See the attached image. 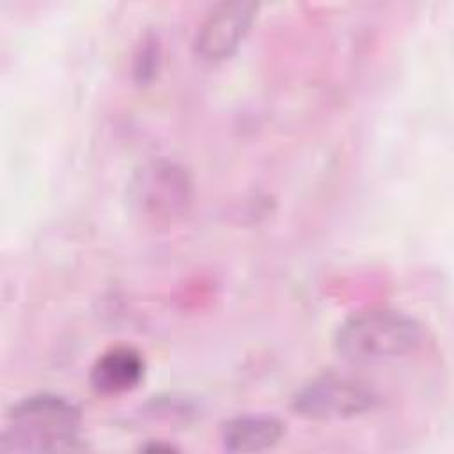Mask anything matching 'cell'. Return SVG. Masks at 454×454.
Returning <instances> with one entry per match:
<instances>
[{
	"instance_id": "6da1fadb",
	"label": "cell",
	"mask_w": 454,
	"mask_h": 454,
	"mask_svg": "<svg viewBox=\"0 0 454 454\" xmlns=\"http://www.w3.org/2000/svg\"><path fill=\"white\" fill-rule=\"evenodd\" d=\"M83 449L82 411L64 395L39 392L16 401L0 436V452H71Z\"/></svg>"
},
{
	"instance_id": "7a4b0ae2",
	"label": "cell",
	"mask_w": 454,
	"mask_h": 454,
	"mask_svg": "<svg viewBox=\"0 0 454 454\" xmlns=\"http://www.w3.org/2000/svg\"><path fill=\"white\" fill-rule=\"evenodd\" d=\"M424 342L422 325L410 314L371 307L348 316L333 335V349L351 365H378L415 353Z\"/></svg>"
},
{
	"instance_id": "3957f363",
	"label": "cell",
	"mask_w": 454,
	"mask_h": 454,
	"mask_svg": "<svg viewBox=\"0 0 454 454\" xmlns=\"http://www.w3.org/2000/svg\"><path fill=\"white\" fill-rule=\"evenodd\" d=\"M378 403L376 390L362 378L326 371L303 383L291 399V410L307 420H348L371 411Z\"/></svg>"
},
{
	"instance_id": "277c9868",
	"label": "cell",
	"mask_w": 454,
	"mask_h": 454,
	"mask_svg": "<svg viewBox=\"0 0 454 454\" xmlns=\"http://www.w3.org/2000/svg\"><path fill=\"white\" fill-rule=\"evenodd\" d=\"M192 199L188 172L172 161H151L131 183V202L147 220H172Z\"/></svg>"
},
{
	"instance_id": "5b68a950",
	"label": "cell",
	"mask_w": 454,
	"mask_h": 454,
	"mask_svg": "<svg viewBox=\"0 0 454 454\" xmlns=\"http://www.w3.org/2000/svg\"><path fill=\"white\" fill-rule=\"evenodd\" d=\"M259 5L255 2L231 0L215 5L193 37L195 55L207 62H220L236 53L250 32Z\"/></svg>"
},
{
	"instance_id": "8992f818",
	"label": "cell",
	"mask_w": 454,
	"mask_h": 454,
	"mask_svg": "<svg viewBox=\"0 0 454 454\" xmlns=\"http://www.w3.org/2000/svg\"><path fill=\"white\" fill-rule=\"evenodd\" d=\"M144 355L128 344L105 349L90 365L89 385L105 397H115L135 390L145 376Z\"/></svg>"
},
{
	"instance_id": "52a82bcc",
	"label": "cell",
	"mask_w": 454,
	"mask_h": 454,
	"mask_svg": "<svg viewBox=\"0 0 454 454\" xmlns=\"http://www.w3.org/2000/svg\"><path fill=\"white\" fill-rule=\"evenodd\" d=\"M286 434V424L268 413H243L223 422L220 440L229 452H262L275 447Z\"/></svg>"
},
{
	"instance_id": "ba28073f",
	"label": "cell",
	"mask_w": 454,
	"mask_h": 454,
	"mask_svg": "<svg viewBox=\"0 0 454 454\" xmlns=\"http://www.w3.org/2000/svg\"><path fill=\"white\" fill-rule=\"evenodd\" d=\"M140 450H149V452H172V450H177L174 445L170 443H161V442H151L144 447H140Z\"/></svg>"
}]
</instances>
